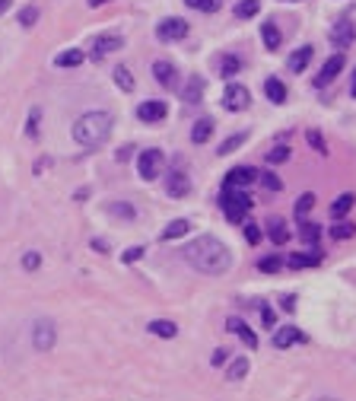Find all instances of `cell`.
<instances>
[{
  "label": "cell",
  "mask_w": 356,
  "mask_h": 401,
  "mask_svg": "<svg viewBox=\"0 0 356 401\" xmlns=\"http://www.w3.org/2000/svg\"><path fill=\"white\" fill-rule=\"evenodd\" d=\"M185 262L191 264L194 271H200V274H210V277H216V274H226V271L232 268V252L226 242H220L216 236H198L191 239L188 246L182 248Z\"/></svg>",
  "instance_id": "obj_1"
},
{
  "label": "cell",
  "mask_w": 356,
  "mask_h": 401,
  "mask_svg": "<svg viewBox=\"0 0 356 401\" xmlns=\"http://www.w3.org/2000/svg\"><path fill=\"white\" fill-rule=\"evenodd\" d=\"M112 134V115L108 112H86L74 121V140L86 150L102 147Z\"/></svg>",
  "instance_id": "obj_2"
},
{
  "label": "cell",
  "mask_w": 356,
  "mask_h": 401,
  "mask_svg": "<svg viewBox=\"0 0 356 401\" xmlns=\"http://www.w3.org/2000/svg\"><path fill=\"white\" fill-rule=\"evenodd\" d=\"M220 204H223V213H226V220L229 223H242L245 220V213L251 211V201L249 195L242 188H223V197H220Z\"/></svg>",
  "instance_id": "obj_3"
},
{
  "label": "cell",
  "mask_w": 356,
  "mask_h": 401,
  "mask_svg": "<svg viewBox=\"0 0 356 401\" xmlns=\"http://www.w3.org/2000/svg\"><path fill=\"white\" fill-rule=\"evenodd\" d=\"M163 169H166V153L163 150H143L140 156H137V172H140L143 182H156L159 175H163Z\"/></svg>",
  "instance_id": "obj_4"
},
{
  "label": "cell",
  "mask_w": 356,
  "mask_h": 401,
  "mask_svg": "<svg viewBox=\"0 0 356 401\" xmlns=\"http://www.w3.org/2000/svg\"><path fill=\"white\" fill-rule=\"evenodd\" d=\"M54 341H58V328H54V322L51 319H39L32 325V344H35V351H51L54 347Z\"/></svg>",
  "instance_id": "obj_5"
},
{
  "label": "cell",
  "mask_w": 356,
  "mask_h": 401,
  "mask_svg": "<svg viewBox=\"0 0 356 401\" xmlns=\"http://www.w3.org/2000/svg\"><path fill=\"white\" fill-rule=\"evenodd\" d=\"M166 191H169V197H188L191 195V179H188V172L182 169V163H175L172 172L166 175Z\"/></svg>",
  "instance_id": "obj_6"
},
{
  "label": "cell",
  "mask_w": 356,
  "mask_h": 401,
  "mask_svg": "<svg viewBox=\"0 0 356 401\" xmlns=\"http://www.w3.org/2000/svg\"><path fill=\"white\" fill-rule=\"evenodd\" d=\"M251 102V92L242 86V83H229L223 92V106L229 108V112H245Z\"/></svg>",
  "instance_id": "obj_7"
},
{
  "label": "cell",
  "mask_w": 356,
  "mask_h": 401,
  "mask_svg": "<svg viewBox=\"0 0 356 401\" xmlns=\"http://www.w3.org/2000/svg\"><path fill=\"white\" fill-rule=\"evenodd\" d=\"M344 64H347V55H344V51H334V55L324 61L322 70H318V77H315V86H328V83L344 70Z\"/></svg>",
  "instance_id": "obj_8"
},
{
  "label": "cell",
  "mask_w": 356,
  "mask_h": 401,
  "mask_svg": "<svg viewBox=\"0 0 356 401\" xmlns=\"http://www.w3.org/2000/svg\"><path fill=\"white\" fill-rule=\"evenodd\" d=\"M156 35L163 41H182L185 35H188V23H185V19H178V17H166L163 23L156 26Z\"/></svg>",
  "instance_id": "obj_9"
},
{
  "label": "cell",
  "mask_w": 356,
  "mask_h": 401,
  "mask_svg": "<svg viewBox=\"0 0 356 401\" xmlns=\"http://www.w3.org/2000/svg\"><path fill=\"white\" fill-rule=\"evenodd\" d=\"M328 39H331V45H334L337 51L350 48V45L356 41V26L350 23V19H340V23L331 29V32H328Z\"/></svg>",
  "instance_id": "obj_10"
},
{
  "label": "cell",
  "mask_w": 356,
  "mask_h": 401,
  "mask_svg": "<svg viewBox=\"0 0 356 401\" xmlns=\"http://www.w3.org/2000/svg\"><path fill=\"white\" fill-rule=\"evenodd\" d=\"M255 182H258V169H251V166H235V169L226 172L223 188H245V185H255Z\"/></svg>",
  "instance_id": "obj_11"
},
{
  "label": "cell",
  "mask_w": 356,
  "mask_h": 401,
  "mask_svg": "<svg viewBox=\"0 0 356 401\" xmlns=\"http://www.w3.org/2000/svg\"><path fill=\"white\" fill-rule=\"evenodd\" d=\"M121 48H125V39H121V35H99V39L92 41L90 57H92V61H102L105 55H112V51H121Z\"/></svg>",
  "instance_id": "obj_12"
},
{
  "label": "cell",
  "mask_w": 356,
  "mask_h": 401,
  "mask_svg": "<svg viewBox=\"0 0 356 401\" xmlns=\"http://www.w3.org/2000/svg\"><path fill=\"white\" fill-rule=\"evenodd\" d=\"M166 115H169V108H166V102H159V99H147V102L137 106V118H140L143 124H156V121H163Z\"/></svg>",
  "instance_id": "obj_13"
},
{
  "label": "cell",
  "mask_w": 356,
  "mask_h": 401,
  "mask_svg": "<svg viewBox=\"0 0 356 401\" xmlns=\"http://www.w3.org/2000/svg\"><path fill=\"white\" fill-rule=\"evenodd\" d=\"M306 341H308L306 331H299V328H293V325L280 328V331L273 335V347H277V351H286L290 344H306Z\"/></svg>",
  "instance_id": "obj_14"
},
{
  "label": "cell",
  "mask_w": 356,
  "mask_h": 401,
  "mask_svg": "<svg viewBox=\"0 0 356 401\" xmlns=\"http://www.w3.org/2000/svg\"><path fill=\"white\" fill-rule=\"evenodd\" d=\"M204 90H207V83H204V77H188V83L182 86V99L188 102V106H200V99H204Z\"/></svg>",
  "instance_id": "obj_15"
},
{
  "label": "cell",
  "mask_w": 356,
  "mask_h": 401,
  "mask_svg": "<svg viewBox=\"0 0 356 401\" xmlns=\"http://www.w3.org/2000/svg\"><path fill=\"white\" fill-rule=\"evenodd\" d=\"M226 328H229V331H235V335H239V341L245 344L249 351H258V335H255V331H251L249 325H245V322L239 319V315H232V319L226 322Z\"/></svg>",
  "instance_id": "obj_16"
},
{
  "label": "cell",
  "mask_w": 356,
  "mask_h": 401,
  "mask_svg": "<svg viewBox=\"0 0 356 401\" xmlns=\"http://www.w3.org/2000/svg\"><path fill=\"white\" fill-rule=\"evenodd\" d=\"M153 77H156L166 90H178V70H175L169 61H156V64H153Z\"/></svg>",
  "instance_id": "obj_17"
},
{
  "label": "cell",
  "mask_w": 356,
  "mask_h": 401,
  "mask_svg": "<svg viewBox=\"0 0 356 401\" xmlns=\"http://www.w3.org/2000/svg\"><path fill=\"white\" fill-rule=\"evenodd\" d=\"M312 57H315L312 45H299V48L290 55V70H293V74H302V70L312 64Z\"/></svg>",
  "instance_id": "obj_18"
},
{
  "label": "cell",
  "mask_w": 356,
  "mask_h": 401,
  "mask_svg": "<svg viewBox=\"0 0 356 401\" xmlns=\"http://www.w3.org/2000/svg\"><path fill=\"white\" fill-rule=\"evenodd\" d=\"M318 262H322V252H318V248H312V255L296 252V255H290V258H286V264H290V268H296V271L312 268V264H318Z\"/></svg>",
  "instance_id": "obj_19"
},
{
  "label": "cell",
  "mask_w": 356,
  "mask_h": 401,
  "mask_svg": "<svg viewBox=\"0 0 356 401\" xmlns=\"http://www.w3.org/2000/svg\"><path fill=\"white\" fill-rule=\"evenodd\" d=\"M213 118H200L198 124H194V128H191V140H194V144H207L210 137H213Z\"/></svg>",
  "instance_id": "obj_20"
},
{
  "label": "cell",
  "mask_w": 356,
  "mask_h": 401,
  "mask_svg": "<svg viewBox=\"0 0 356 401\" xmlns=\"http://www.w3.org/2000/svg\"><path fill=\"white\" fill-rule=\"evenodd\" d=\"M267 229H271V233H267L271 242H277V246H283V242L290 239V226H286L280 217H271V220H267Z\"/></svg>",
  "instance_id": "obj_21"
},
{
  "label": "cell",
  "mask_w": 356,
  "mask_h": 401,
  "mask_svg": "<svg viewBox=\"0 0 356 401\" xmlns=\"http://www.w3.org/2000/svg\"><path fill=\"white\" fill-rule=\"evenodd\" d=\"M86 61V55L80 48H67V51H61L58 57H54V67H80Z\"/></svg>",
  "instance_id": "obj_22"
},
{
  "label": "cell",
  "mask_w": 356,
  "mask_h": 401,
  "mask_svg": "<svg viewBox=\"0 0 356 401\" xmlns=\"http://www.w3.org/2000/svg\"><path fill=\"white\" fill-rule=\"evenodd\" d=\"M264 92H267V99H271L273 106H283V102H286V86H283L277 77H271V80L264 83Z\"/></svg>",
  "instance_id": "obj_23"
},
{
  "label": "cell",
  "mask_w": 356,
  "mask_h": 401,
  "mask_svg": "<svg viewBox=\"0 0 356 401\" xmlns=\"http://www.w3.org/2000/svg\"><path fill=\"white\" fill-rule=\"evenodd\" d=\"M149 331L156 338H166V341H172L175 335H178V325L175 322H169V319H156V322H149Z\"/></svg>",
  "instance_id": "obj_24"
},
{
  "label": "cell",
  "mask_w": 356,
  "mask_h": 401,
  "mask_svg": "<svg viewBox=\"0 0 356 401\" xmlns=\"http://www.w3.org/2000/svg\"><path fill=\"white\" fill-rule=\"evenodd\" d=\"M261 35H264L267 51H277V48H280V29H277V23H273V19H267V23L261 26Z\"/></svg>",
  "instance_id": "obj_25"
},
{
  "label": "cell",
  "mask_w": 356,
  "mask_h": 401,
  "mask_svg": "<svg viewBox=\"0 0 356 401\" xmlns=\"http://www.w3.org/2000/svg\"><path fill=\"white\" fill-rule=\"evenodd\" d=\"M245 376H249V360H245V357H235V360L229 363V369H226V379H229V382H242Z\"/></svg>",
  "instance_id": "obj_26"
},
{
  "label": "cell",
  "mask_w": 356,
  "mask_h": 401,
  "mask_svg": "<svg viewBox=\"0 0 356 401\" xmlns=\"http://www.w3.org/2000/svg\"><path fill=\"white\" fill-rule=\"evenodd\" d=\"M353 204H356V197L350 195V191H347V195H340L337 201H334V204H331V217H334V220H340V217H347V213L353 211Z\"/></svg>",
  "instance_id": "obj_27"
},
{
  "label": "cell",
  "mask_w": 356,
  "mask_h": 401,
  "mask_svg": "<svg viewBox=\"0 0 356 401\" xmlns=\"http://www.w3.org/2000/svg\"><path fill=\"white\" fill-rule=\"evenodd\" d=\"M108 213L118 217V220H134L137 217V207L127 204V201H115V204H108Z\"/></svg>",
  "instance_id": "obj_28"
},
{
  "label": "cell",
  "mask_w": 356,
  "mask_h": 401,
  "mask_svg": "<svg viewBox=\"0 0 356 401\" xmlns=\"http://www.w3.org/2000/svg\"><path fill=\"white\" fill-rule=\"evenodd\" d=\"M245 140H249V134L242 131V134H232V137H226L223 144H220V150H216V156H229L232 150H239L242 144H245Z\"/></svg>",
  "instance_id": "obj_29"
},
{
  "label": "cell",
  "mask_w": 356,
  "mask_h": 401,
  "mask_svg": "<svg viewBox=\"0 0 356 401\" xmlns=\"http://www.w3.org/2000/svg\"><path fill=\"white\" fill-rule=\"evenodd\" d=\"M115 86H118V90H125V92L134 90V74L127 70L125 64H118V67H115Z\"/></svg>",
  "instance_id": "obj_30"
},
{
  "label": "cell",
  "mask_w": 356,
  "mask_h": 401,
  "mask_svg": "<svg viewBox=\"0 0 356 401\" xmlns=\"http://www.w3.org/2000/svg\"><path fill=\"white\" fill-rule=\"evenodd\" d=\"M188 229H191L188 220H172L166 229H163V239H182L185 233H188Z\"/></svg>",
  "instance_id": "obj_31"
},
{
  "label": "cell",
  "mask_w": 356,
  "mask_h": 401,
  "mask_svg": "<svg viewBox=\"0 0 356 401\" xmlns=\"http://www.w3.org/2000/svg\"><path fill=\"white\" fill-rule=\"evenodd\" d=\"M258 10H261V0H242L239 7H235V17L251 19V17H258Z\"/></svg>",
  "instance_id": "obj_32"
},
{
  "label": "cell",
  "mask_w": 356,
  "mask_h": 401,
  "mask_svg": "<svg viewBox=\"0 0 356 401\" xmlns=\"http://www.w3.org/2000/svg\"><path fill=\"white\" fill-rule=\"evenodd\" d=\"M239 70H242V61L235 55H226L223 61H220V74H223V77H235Z\"/></svg>",
  "instance_id": "obj_33"
},
{
  "label": "cell",
  "mask_w": 356,
  "mask_h": 401,
  "mask_svg": "<svg viewBox=\"0 0 356 401\" xmlns=\"http://www.w3.org/2000/svg\"><path fill=\"white\" fill-rule=\"evenodd\" d=\"M312 207H315V195L308 191V195H299V201H296V217L299 220H306L308 213H312Z\"/></svg>",
  "instance_id": "obj_34"
},
{
  "label": "cell",
  "mask_w": 356,
  "mask_h": 401,
  "mask_svg": "<svg viewBox=\"0 0 356 401\" xmlns=\"http://www.w3.org/2000/svg\"><path fill=\"white\" fill-rule=\"evenodd\" d=\"M191 10H200V13H216L223 7V0H185Z\"/></svg>",
  "instance_id": "obj_35"
},
{
  "label": "cell",
  "mask_w": 356,
  "mask_h": 401,
  "mask_svg": "<svg viewBox=\"0 0 356 401\" xmlns=\"http://www.w3.org/2000/svg\"><path fill=\"white\" fill-rule=\"evenodd\" d=\"M280 268H283V255H271V258L258 262V271H264V274H277Z\"/></svg>",
  "instance_id": "obj_36"
},
{
  "label": "cell",
  "mask_w": 356,
  "mask_h": 401,
  "mask_svg": "<svg viewBox=\"0 0 356 401\" xmlns=\"http://www.w3.org/2000/svg\"><path fill=\"white\" fill-rule=\"evenodd\" d=\"M258 182H261V185H264L267 191H280V188H283V182L277 179L273 172H258Z\"/></svg>",
  "instance_id": "obj_37"
},
{
  "label": "cell",
  "mask_w": 356,
  "mask_h": 401,
  "mask_svg": "<svg viewBox=\"0 0 356 401\" xmlns=\"http://www.w3.org/2000/svg\"><path fill=\"white\" fill-rule=\"evenodd\" d=\"M353 233H356V226H353V223H347V220L334 223V226H331V239H350Z\"/></svg>",
  "instance_id": "obj_38"
},
{
  "label": "cell",
  "mask_w": 356,
  "mask_h": 401,
  "mask_svg": "<svg viewBox=\"0 0 356 401\" xmlns=\"http://www.w3.org/2000/svg\"><path fill=\"white\" fill-rule=\"evenodd\" d=\"M290 159V147H273L271 153H267V163L277 166V163H286Z\"/></svg>",
  "instance_id": "obj_39"
},
{
  "label": "cell",
  "mask_w": 356,
  "mask_h": 401,
  "mask_svg": "<svg viewBox=\"0 0 356 401\" xmlns=\"http://www.w3.org/2000/svg\"><path fill=\"white\" fill-rule=\"evenodd\" d=\"M261 236H264V233H261V226H258V223H245V242H249V246H258V242H261Z\"/></svg>",
  "instance_id": "obj_40"
},
{
  "label": "cell",
  "mask_w": 356,
  "mask_h": 401,
  "mask_svg": "<svg viewBox=\"0 0 356 401\" xmlns=\"http://www.w3.org/2000/svg\"><path fill=\"white\" fill-rule=\"evenodd\" d=\"M299 236L306 239L308 246H315V242H318V226H315V223H306V220H302V229H299Z\"/></svg>",
  "instance_id": "obj_41"
},
{
  "label": "cell",
  "mask_w": 356,
  "mask_h": 401,
  "mask_svg": "<svg viewBox=\"0 0 356 401\" xmlns=\"http://www.w3.org/2000/svg\"><path fill=\"white\" fill-rule=\"evenodd\" d=\"M39 108H32V112H29V118H25V134H29V137H39Z\"/></svg>",
  "instance_id": "obj_42"
},
{
  "label": "cell",
  "mask_w": 356,
  "mask_h": 401,
  "mask_svg": "<svg viewBox=\"0 0 356 401\" xmlns=\"http://www.w3.org/2000/svg\"><path fill=\"white\" fill-rule=\"evenodd\" d=\"M35 19H39V10H35V7L19 10V26H25V29H29V26H35Z\"/></svg>",
  "instance_id": "obj_43"
},
{
  "label": "cell",
  "mask_w": 356,
  "mask_h": 401,
  "mask_svg": "<svg viewBox=\"0 0 356 401\" xmlns=\"http://www.w3.org/2000/svg\"><path fill=\"white\" fill-rule=\"evenodd\" d=\"M39 264H42V255H39V252H25L23 255V268L25 271H39Z\"/></svg>",
  "instance_id": "obj_44"
},
{
  "label": "cell",
  "mask_w": 356,
  "mask_h": 401,
  "mask_svg": "<svg viewBox=\"0 0 356 401\" xmlns=\"http://www.w3.org/2000/svg\"><path fill=\"white\" fill-rule=\"evenodd\" d=\"M121 258H125V264H131V262H137V258H143V246H134V248H127V252L121 255Z\"/></svg>",
  "instance_id": "obj_45"
},
{
  "label": "cell",
  "mask_w": 356,
  "mask_h": 401,
  "mask_svg": "<svg viewBox=\"0 0 356 401\" xmlns=\"http://www.w3.org/2000/svg\"><path fill=\"white\" fill-rule=\"evenodd\" d=\"M308 144H312L318 153H328V150H324V140H322V134H318V131H308Z\"/></svg>",
  "instance_id": "obj_46"
},
{
  "label": "cell",
  "mask_w": 356,
  "mask_h": 401,
  "mask_svg": "<svg viewBox=\"0 0 356 401\" xmlns=\"http://www.w3.org/2000/svg\"><path fill=\"white\" fill-rule=\"evenodd\" d=\"M226 360H229V353H226L223 347H216V351H213V360H210V363H213V366H223Z\"/></svg>",
  "instance_id": "obj_47"
},
{
  "label": "cell",
  "mask_w": 356,
  "mask_h": 401,
  "mask_svg": "<svg viewBox=\"0 0 356 401\" xmlns=\"http://www.w3.org/2000/svg\"><path fill=\"white\" fill-rule=\"evenodd\" d=\"M261 319H264V328H273V312L267 306H261Z\"/></svg>",
  "instance_id": "obj_48"
},
{
  "label": "cell",
  "mask_w": 356,
  "mask_h": 401,
  "mask_svg": "<svg viewBox=\"0 0 356 401\" xmlns=\"http://www.w3.org/2000/svg\"><path fill=\"white\" fill-rule=\"evenodd\" d=\"M92 248H96V252H108V242L105 239H92Z\"/></svg>",
  "instance_id": "obj_49"
},
{
  "label": "cell",
  "mask_w": 356,
  "mask_h": 401,
  "mask_svg": "<svg viewBox=\"0 0 356 401\" xmlns=\"http://www.w3.org/2000/svg\"><path fill=\"white\" fill-rule=\"evenodd\" d=\"M131 153H134V147H121V150H118V159L125 163V159H127V156H131Z\"/></svg>",
  "instance_id": "obj_50"
},
{
  "label": "cell",
  "mask_w": 356,
  "mask_h": 401,
  "mask_svg": "<svg viewBox=\"0 0 356 401\" xmlns=\"http://www.w3.org/2000/svg\"><path fill=\"white\" fill-rule=\"evenodd\" d=\"M293 303H296V296H286V300H283V309H286V312H293V309H296V306H293Z\"/></svg>",
  "instance_id": "obj_51"
},
{
  "label": "cell",
  "mask_w": 356,
  "mask_h": 401,
  "mask_svg": "<svg viewBox=\"0 0 356 401\" xmlns=\"http://www.w3.org/2000/svg\"><path fill=\"white\" fill-rule=\"evenodd\" d=\"M10 7H13V0H0V17H3Z\"/></svg>",
  "instance_id": "obj_52"
},
{
  "label": "cell",
  "mask_w": 356,
  "mask_h": 401,
  "mask_svg": "<svg viewBox=\"0 0 356 401\" xmlns=\"http://www.w3.org/2000/svg\"><path fill=\"white\" fill-rule=\"evenodd\" d=\"M350 96L356 99V74H353V83H350Z\"/></svg>",
  "instance_id": "obj_53"
},
{
  "label": "cell",
  "mask_w": 356,
  "mask_h": 401,
  "mask_svg": "<svg viewBox=\"0 0 356 401\" xmlns=\"http://www.w3.org/2000/svg\"><path fill=\"white\" fill-rule=\"evenodd\" d=\"M102 3H108V0H90V7H102Z\"/></svg>",
  "instance_id": "obj_54"
},
{
  "label": "cell",
  "mask_w": 356,
  "mask_h": 401,
  "mask_svg": "<svg viewBox=\"0 0 356 401\" xmlns=\"http://www.w3.org/2000/svg\"><path fill=\"white\" fill-rule=\"evenodd\" d=\"M318 401H340V398H318Z\"/></svg>",
  "instance_id": "obj_55"
}]
</instances>
